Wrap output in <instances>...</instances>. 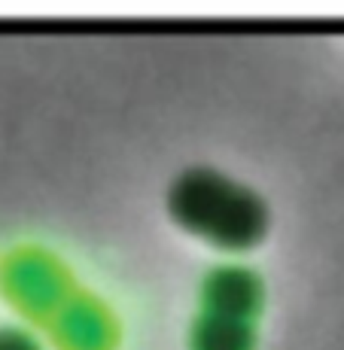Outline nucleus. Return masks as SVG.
<instances>
[{
  "label": "nucleus",
  "mask_w": 344,
  "mask_h": 350,
  "mask_svg": "<svg viewBox=\"0 0 344 350\" xmlns=\"http://www.w3.org/2000/svg\"><path fill=\"white\" fill-rule=\"evenodd\" d=\"M0 350H37V347L18 329H0Z\"/></svg>",
  "instance_id": "1"
}]
</instances>
